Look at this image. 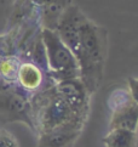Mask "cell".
Listing matches in <instances>:
<instances>
[{
    "label": "cell",
    "instance_id": "2",
    "mask_svg": "<svg viewBox=\"0 0 138 147\" xmlns=\"http://www.w3.org/2000/svg\"><path fill=\"white\" fill-rule=\"evenodd\" d=\"M31 112L34 113V128L38 129L40 133L57 128L78 117L64 100L52 90V88L39 92L34 97Z\"/></svg>",
    "mask_w": 138,
    "mask_h": 147
},
{
    "label": "cell",
    "instance_id": "9",
    "mask_svg": "<svg viewBox=\"0 0 138 147\" xmlns=\"http://www.w3.org/2000/svg\"><path fill=\"white\" fill-rule=\"evenodd\" d=\"M103 144L107 147H136L137 134L125 129H110L104 136Z\"/></svg>",
    "mask_w": 138,
    "mask_h": 147
},
{
    "label": "cell",
    "instance_id": "5",
    "mask_svg": "<svg viewBox=\"0 0 138 147\" xmlns=\"http://www.w3.org/2000/svg\"><path fill=\"white\" fill-rule=\"evenodd\" d=\"M85 122V118L75 117L60 127L40 133L38 147H72L81 135Z\"/></svg>",
    "mask_w": 138,
    "mask_h": 147
},
{
    "label": "cell",
    "instance_id": "3",
    "mask_svg": "<svg viewBox=\"0 0 138 147\" xmlns=\"http://www.w3.org/2000/svg\"><path fill=\"white\" fill-rule=\"evenodd\" d=\"M42 44L45 48L46 62L56 82L80 78V69L75 56L61 40L56 30L44 28Z\"/></svg>",
    "mask_w": 138,
    "mask_h": 147
},
{
    "label": "cell",
    "instance_id": "1",
    "mask_svg": "<svg viewBox=\"0 0 138 147\" xmlns=\"http://www.w3.org/2000/svg\"><path fill=\"white\" fill-rule=\"evenodd\" d=\"M81 57L78 61L80 79L90 94L94 92L103 78V67L107 57V32L85 15L79 23Z\"/></svg>",
    "mask_w": 138,
    "mask_h": 147
},
{
    "label": "cell",
    "instance_id": "14",
    "mask_svg": "<svg viewBox=\"0 0 138 147\" xmlns=\"http://www.w3.org/2000/svg\"><path fill=\"white\" fill-rule=\"evenodd\" d=\"M33 3H35V4H38V5H45L46 3H49L50 0H31Z\"/></svg>",
    "mask_w": 138,
    "mask_h": 147
},
{
    "label": "cell",
    "instance_id": "7",
    "mask_svg": "<svg viewBox=\"0 0 138 147\" xmlns=\"http://www.w3.org/2000/svg\"><path fill=\"white\" fill-rule=\"evenodd\" d=\"M110 129H125L137 131L138 129V105L132 101L131 96L126 101H118L113 108L110 118Z\"/></svg>",
    "mask_w": 138,
    "mask_h": 147
},
{
    "label": "cell",
    "instance_id": "12",
    "mask_svg": "<svg viewBox=\"0 0 138 147\" xmlns=\"http://www.w3.org/2000/svg\"><path fill=\"white\" fill-rule=\"evenodd\" d=\"M127 85H129V94L132 101L138 105V78L129 77L127 78Z\"/></svg>",
    "mask_w": 138,
    "mask_h": 147
},
{
    "label": "cell",
    "instance_id": "4",
    "mask_svg": "<svg viewBox=\"0 0 138 147\" xmlns=\"http://www.w3.org/2000/svg\"><path fill=\"white\" fill-rule=\"evenodd\" d=\"M52 90L64 100L75 115L85 119L87 118L90 111V92L80 78L57 82Z\"/></svg>",
    "mask_w": 138,
    "mask_h": 147
},
{
    "label": "cell",
    "instance_id": "11",
    "mask_svg": "<svg viewBox=\"0 0 138 147\" xmlns=\"http://www.w3.org/2000/svg\"><path fill=\"white\" fill-rule=\"evenodd\" d=\"M0 147H18L13 136L5 130H0Z\"/></svg>",
    "mask_w": 138,
    "mask_h": 147
},
{
    "label": "cell",
    "instance_id": "8",
    "mask_svg": "<svg viewBox=\"0 0 138 147\" xmlns=\"http://www.w3.org/2000/svg\"><path fill=\"white\" fill-rule=\"evenodd\" d=\"M69 5L70 0H50L49 3L42 5V23L45 29L56 30L58 21Z\"/></svg>",
    "mask_w": 138,
    "mask_h": 147
},
{
    "label": "cell",
    "instance_id": "13",
    "mask_svg": "<svg viewBox=\"0 0 138 147\" xmlns=\"http://www.w3.org/2000/svg\"><path fill=\"white\" fill-rule=\"evenodd\" d=\"M0 71H1L3 74L7 78L13 76V74H17V72H18V71H16V67L11 61H4L1 63V66H0Z\"/></svg>",
    "mask_w": 138,
    "mask_h": 147
},
{
    "label": "cell",
    "instance_id": "10",
    "mask_svg": "<svg viewBox=\"0 0 138 147\" xmlns=\"http://www.w3.org/2000/svg\"><path fill=\"white\" fill-rule=\"evenodd\" d=\"M17 76L22 86L27 90H35L42 82L41 71L31 63H23L18 68Z\"/></svg>",
    "mask_w": 138,
    "mask_h": 147
},
{
    "label": "cell",
    "instance_id": "6",
    "mask_svg": "<svg viewBox=\"0 0 138 147\" xmlns=\"http://www.w3.org/2000/svg\"><path fill=\"white\" fill-rule=\"evenodd\" d=\"M82 12L75 5H69L63 12L60 21H58L56 32L66 46L75 56L76 61L81 57L80 40H79V23L82 17Z\"/></svg>",
    "mask_w": 138,
    "mask_h": 147
}]
</instances>
